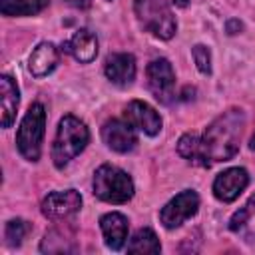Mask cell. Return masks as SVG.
Masks as SVG:
<instances>
[{
  "label": "cell",
  "instance_id": "cell-3",
  "mask_svg": "<svg viewBox=\"0 0 255 255\" xmlns=\"http://www.w3.org/2000/svg\"><path fill=\"white\" fill-rule=\"evenodd\" d=\"M94 193L106 203H126L133 195V181L124 169L104 163L94 173Z\"/></svg>",
  "mask_w": 255,
  "mask_h": 255
},
{
  "label": "cell",
  "instance_id": "cell-17",
  "mask_svg": "<svg viewBox=\"0 0 255 255\" xmlns=\"http://www.w3.org/2000/svg\"><path fill=\"white\" fill-rule=\"evenodd\" d=\"M229 229L245 239H255V199H251L239 211L233 213Z\"/></svg>",
  "mask_w": 255,
  "mask_h": 255
},
{
  "label": "cell",
  "instance_id": "cell-21",
  "mask_svg": "<svg viewBox=\"0 0 255 255\" xmlns=\"http://www.w3.org/2000/svg\"><path fill=\"white\" fill-rule=\"evenodd\" d=\"M28 233H30V223L24 221V219H12V221L6 223L4 235H6L8 245H12V247H18Z\"/></svg>",
  "mask_w": 255,
  "mask_h": 255
},
{
  "label": "cell",
  "instance_id": "cell-24",
  "mask_svg": "<svg viewBox=\"0 0 255 255\" xmlns=\"http://www.w3.org/2000/svg\"><path fill=\"white\" fill-rule=\"evenodd\" d=\"M251 149H255V133H253V137H251Z\"/></svg>",
  "mask_w": 255,
  "mask_h": 255
},
{
  "label": "cell",
  "instance_id": "cell-15",
  "mask_svg": "<svg viewBox=\"0 0 255 255\" xmlns=\"http://www.w3.org/2000/svg\"><path fill=\"white\" fill-rule=\"evenodd\" d=\"M58 60H60V54L56 50L54 44L50 42H42L34 48V52L30 54V60H28V68L32 72V76L36 78H42V76H48L56 66H58Z\"/></svg>",
  "mask_w": 255,
  "mask_h": 255
},
{
  "label": "cell",
  "instance_id": "cell-19",
  "mask_svg": "<svg viewBox=\"0 0 255 255\" xmlns=\"http://www.w3.org/2000/svg\"><path fill=\"white\" fill-rule=\"evenodd\" d=\"M50 0H0V12L4 16H32L42 12Z\"/></svg>",
  "mask_w": 255,
  "mask_h": 255
},
{
  "label": "cell",
  "instance_id": "cell-5",
  "mask_svg": "<svg viewBox=\"0 0 255 255\" xmlns=\"http://www.w3.org/2000/svg\"><path fill=\"white\" fill-rule=\"evenodd\" d=\"M44 131H46V110L42 104H32L16 133L18 151L28 161H36L40 157Z\"/></svg>",
  "mask_w": 255,
  "mask_h": 255
},
{
  "label": "cell",
  "instance_id": "cell-7",
  "mask_svg": "<svg viewBox=\"0 0 255 255\" xmlns=\"http://www.w3.org/2000/svg\"><path fill=\"white\" fill-rule=\"evenodd\" d=\"M147 86L151 94L161 102L169 104L175 98V72L165 58L151 60L147 66Z\"/></svg>",
  "mask_w": 255,
  "mask_h": 255
},
{
  "label": "cell",
  "instance_id": "cell-2",
  "mask_svg": "<svg viewBox=\"0 0 255 255\" xmlns=\"http://www.w3.org/2000/svg\"><path fill=\"white\" fill-rule=\"evenodd\" d=\"M88 141H90V131L86 124L76 116H64L58 124L56 139L52 145V159L56 167L68 165L78 153L84 151Z\"/></svg>",
  "mask_w": 255,
  "mask_h": 255
},
{
  "label": "cell",
  "instance_id": "cell-20",
  "mask_svg": "<svg viewBox=\"0 0 255 255\" xmlns=\"http://www.w3.org/2000/svg\"><path fill=\"white\" fill-rule=\"evenodd\" d=\"M177 153L183 159H187L189 163L205 167L203 155H201V141H199V135L197 133H183L179 137V141H177Z\"/></svg>",
  "mask_w": 255,
  "mask_h": 255
},
{
  "label": "cell",
  "instance_id": "cell-14",
  "mask_svg": "<svg viewBox=\"0 0 255 255\" xmlns=\"http://www.w3.org/2000/svg\"><path fill=\"white\" fill-rule=\"evenodd\" d=\"M64 50L72 54L78 62L88 64L98 56V40L90 30H78L66 44Z\"/></svg>",
  "mask_w": 255,
  "mask_h": 255
},
{
  "label": "cell",
  "instance_id": "cell-9",
  "mask_svg": "<svg viewBox=\"0 0 255 255\" xmlns=\"http://www.w3.org/2000/svg\"><path fill=\"white\" fill-rule=\"evenodd\" d=\"M124 120L133 129H139V131H143L147 135H155L161 129V118H159V114L149 104H145L141 100H133V102H129L126 106Z\"/></svg>",
  "mask_w": 255,
  "mask_h": 255
},
{
  "label": "cell",
  "instance_id": "cell-6",
  "mask_svg": "<svg viewBox=\"0 0 255 255\" xmlns=\"http://www.w3.org/2000/svg\"><path fill=\"white\" fill-rule=\"evenodd\" d=\"M197 207H199V195L193 189H185V191L177 193L173 199H169L161 207L159 219H161L163 227L175 229L183 221H187L189 217H193L197 213Z\"/></svg>",
  "mask_w": 255,
  "mask_h": 255
},
{
  "label": "cell",
  "instance_id": "cell-23",
  "mask_svg": "<svg viewBox=\"0 0 255 255\" xmlns=\"http://www.w3.org/2000/svg\"><path fill=\"white\" fill-rule=\"evenodd\" d=\"M66 2L74 8H80V10H86V8L92 6V0H66Z\"/></svg>",
  "mask_w": 255,
  "mask_h": 255
},
{
  "label": "cell",
  "instance_id": "cell-13",
  "mask_svg": "<svg viewBox=\"0 0 255 255\" xmlns=\"http://www.w3.org/2000/svg\"><path fill=\"white\" fill-rule=\"evenodd\" d=\"M100 227H102V233H104V239H106V245L114 251L122 249L126 239H128V219L118 213V211H112V213H106L102 219H100Z\"/></svg>",
  "mask_w": 255,
  "mask_h": 255
},
{
  "label": "cell",
  "instance_id": "cell-12",
  "mask_svg": "<svg viewBox=\"0 0 255 255\" xmlns=\"http://www.w3.org/2000/svg\"><path fill=\"white\" fill-rule=\"evenodd\" d=\"M104 72H106L110 82H114L118 86H129L135 78V58L131 54H126V52L112 54L106 60Z\"/></svg>",
  "mask_w": 255,
  "mask_h": 255
},
{
  "label": "cell",
  "instance_id": "cell-10",
  "mask_svg": "<svg viewBox=\"0 0 255 255\" xmlns=\"http://www.w3.org/2000/svg\"><path fill=\"white\" fill-rule=\"evenodd\" d=\"M249 183V173L243 167H229L225 171H221L215 181H213V195L219 201H233L239 197V193L247 187Z\"/></svg>",
  "mask_w": 255,
  "mask_h": 255
},
{
  "label": "cell",
  "instance_id": "cell-1",
  "mask_svg": "<svg viewBox=\"0 0 255 255\" xmlns=\"http://www.w3.org/2000/svg\"><path fill=\"white\" fill-rule=\"evenodd\" d=\"M245 126V114L243 110L231 108L217 116L199 135L201 141V155L205 167L217 161H229L237 149H239V139L243 133Z\"/></svg>",
  "mask_w": 255,
  "mask_h": 255
},
{
  "label": "cell",
  "instance_id": "cell-16",
  "mask_svg": "<svg viewBox=\"0 0 255 255\" xmlns=\"http://www.w3.org/2000/svg\"><path fill=\"white\" fill-rule=\"evenodd\" d=\"M18 86L10 76L0 78V122L2 128H10L12 122L16 120V110H18Z\"/></svg>",
  "mask_w": 255,
  "mask_h": 255
},
{
  "label": "cell",
  "instance_id": "cell-18",
  "mask_svg": "<svg viewBox=\"0 0 255 255\" xmlns=\"http://www.w3.org/2000/svg\"><path fill=\"white\" fill-rule=\"evenodd\" d=\"M159 251H161L159 239L149 227L137 229L128 243V253H131V255H155Z\"/></svg>",
  "mask_w": 255,
  "mask_h": 255
},
{
  "label": "cell",
  "instance_id": "cell-4",
  "mask_svg": "<svg viewBox=\"0 0 255 255\" xmlns=\"http://www.w3.org/2000/svg\"><path fill=\"white\" fill-rule=\"evenodd\" d=\"M133 10L141 28L155 38L169 40L175 34L177 24L167 0H133Z\"/></svg>",
  "mask_w": 255,
  "mask_h": 255
},
{
  "label": "cell",
  "instance_id": "cell-8",
  "mask_svg": "<svg viewBox=\"0 0 255 255\" xmlns=\"http://www.w3.org/2000/svg\"><path fill=\"white\" fill-rule=\"evenodd\" d=\"M82 207V197L76 189L52 191L42 199V213L48 219H66Z\"/></svg>",
  "mask_w": 255,
  "mask_h": 255
},
{
  "label": "cell",
  "instance_id": "cell-11",
  "mask_svg": "<svg viewBox=\"0 0 255 255\" xmlns=\"http://www.w3.org/2000/svg\"><path fill=\"white\" fill-rule=\"evenodd\" d=\"M102 137L106 145L118 153H128L137 143L135 131L126 120H108L102 128Z\"/></svg>",
  "mask_w": 255,
  "mask_h": 255
},
{
  "label": "cell",
  "instance_id": "cell-22",
  "mask_svg": "<svg viewBox=\"0 0 255 255\" xmlns=\"http://www.w3.org/2000/svg\"><path fill=\"white\" fill-rule=\"evenodd\" d=\"M191 54H193V60L199 68L201 74H211V54H209V48H205L203 44H197L191 48Z\"/></svg>",
  "mask_w": 255,
  "mask_h": 255
}]
</instances>
